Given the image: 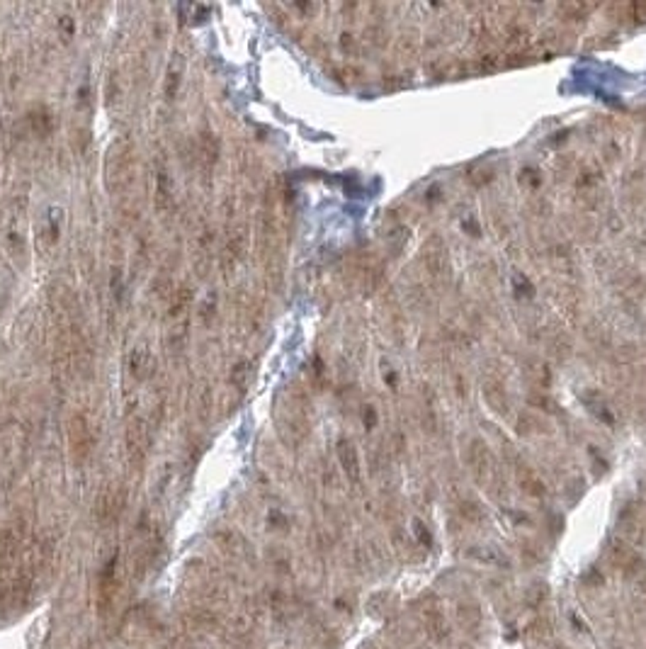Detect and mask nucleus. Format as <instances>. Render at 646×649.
<instances>
[{"instance_id":"obj_1","label":"nucleus","mask_w":646,"mask_h":649,"mask_svg":"<svg viewBox=\"0 0 646 649\" xmlns=\"http://www.w3.org/2000/svg\"><path fill=\"white\" fill-rule=\"evenodd\" d=\"M134 180V144L129 139H117L105 159V183L110 193H122Z\"/></svg>"},{"instance_id":"obj_2","label":"nucleus","mask_w":646,"mask_h":649,"mask_svg":"<svg viewBox=\"0 0 646 649\" xmlns=\"http://www.w3.org/2000/svg\"><path fill=\"white\" fill-rule=\"evenodd\" d=\"M95 442H97V433H95L92 421L88 419V414L76 411V414L68 419V447H71L73 460H76L78 465L86 462L88 457L92 455V450H95Z\"/></svg>"},{"instance_id":"obj_3","label":"nucleus","mask_w":646,"mask_h":649,"mask_svg":"<svg viewBox=\"0 0 646 649\" xmlns=\"http://www.w3.org/2000/svg\"><path fill=\"white\" fill-rule=\"evenodd\" d=\"M151 424L144 419V416H131L127 421V431H124V442H127V455H129L131 465L139 467L141 462L149 457L151 450Z\"/></svg>"},{"instance_id":"obj_4","label":"nucleus","mask_w":646,"mask_h":649,"mask_svg":"<svg viewBox=\"0 0 646 649\" xmlns=\"http://www.w3.org/2000/svg\"><path fill=\"white\" fill-rule=\"evenodd\" d=\"M605 554H608L610 564L613 567H617L622 574H627V577H634V574L642 572L644 567V559L642 554L634 550V545H629L627 540L622 538H613L608 543V547H605Z\"/></svg>"},{"instance_id":"obj_5","label":"nucleus","mask_w":646,"mask_h":649,"mask_svg":"<svg viewBox=\"0 0 646 649\" xmlns=\"http://www.w3.org/2000/svg\"><path fill=\"white\" fill-rule=\"evenodd\" d=\"M124 504H127V491L122 489L120 484L105 486V489L100 491V496H97V504H95L97 520L105 525L115 523L122 515V511H124Z\"/></svg>"},{"instance_id":"obj_6","label":"nucleus","mask_w":646,"mask_h":649,"mask_svg":"<svg viewBox=\"0 0 646 649\" xmlns=\"http://www.w3.org/2000/svg\"><path fill=\"white\" fill-rule=\"evenodd\" d=\"M465 462L479 484H486V481L491 479V474H493L491 455H488V447L481 438H471L469 445L465 447Z\"/></svg>"},{"instance_id":"obj_7","label":"nucleus","mask_w":646,"mask_h":649,"mask_svg":"<svg viewBox=\"0 0 646 649\" xmlns=\"http://www.w3.org/2000/svg\"><path fill=\"white\" fill-rule=\"evenodd\" d=\"M61 226H63V209L61 207H49L47 214H44V219L39 221V229H37V243L44 253H49V250L58 243V239H61Z\"/></svg>"},{"instance_id":"obj_8","label":"nucleus","mask_w":646,"mask_h":649,"mask_svg":"<svg viewBox=\"0 0 646 649\" xmlns=\"http://www.w3.org/2000/svg\"><path fill=\"white\" fill-rule=\"evenodd\" d=\"M423 268L428 270L430 278H445L450 270V258H447V248L440 239H433L423 250Z\"/></svg>"},{"instance_id":"obj_9","label":"nucleus","mask_w":646,"mask_h":649,"mask_svg":"<svg viewBox=\"0 0 646 649\" xmlns=\"http://www.w3.org/2000/svg\"><path fill=\"white\" fill-rule=\"evenodd\" d=\"M335 455H338V462H340V467H343L345 476L357 484L360 481V455H357L355 442L348 440V438H340L338 445H335Z\"/></svg>"},{"instance_id":"obj_10","label":"nucleus","mask_w":646,"mask_h":649,"mask_svg":"<svg viewBox=\"0 0 646 649\" xmlns=\"http://www.w3.org/2000/svg\"><path fill=\"white\" fill-rule=\"evenodd\" d=\"M515 484L520 486L522 494L532 496V499H540L544 496V481L537 476V472L532 470L525 462H515Z\"/></svg>"},{"instance_id":"obj_11","label":"nucleus","mask_w":646,"mask_h":649,"mask_svg":"<svg viewBox=\"0 0 646 649\" xmlns=\"http://www.w3.org/2000/svg\"><path fill=\"white\" fill-rule=\"evenodd\" d=\"M156 370V358L151 355L149 348H134L129 353V375L134 380H149Z\"/></svg>"},{"instance_id":"obj_12","label":"nucleus","mask_w":646,"mask_h":649,"mask_svg":"<svg viewBox=\"0 0 646 649\" xmlns=\"http://www.w3.org/2000/svg\"><path fill=\"white\" fill-rule=\"evenodd\" d=\"M182 76H185V56H182L180 51H175L170 56V63H168V68H165V81H163V93H165L168 100H172V97L177 95Z\"/></svg>"},{"instance_id":"obj_13","label":"nucleus","mask_w":646,"mask_h":649,"mask_svg":"<svg viewBox=\"0 0 646 649\" xmlns=\"http://www.w3.org/2000/svg\"><path fill=\"white\" fill-rule=\"evenodd\" d=\"M197 161H200L204 173H209L216 161H219V139H216L211 131H204V134H200V139H197Z\"/></svg>"},{"instance_id":"obj_14","label":"nucleus","mask_w":646,"mask_h":649,"mask_svg":"<svg viewBox=\"0 0 646 649\" xmlns=\"http://www.w3.org/2000/svg\"><path fill=\"white\" fill-rule=\"evenodd\" d=\"M172 198H175V185H172V178L168 175V170H159V175H156V195H154V202H156V209H159L161 214H165L168 209L172 207Z\"/></svg>"},{"instance_id":"obj_15","label":"nucleus","mask_w":646,"mask_h":649,"mask_svg":"<svg viewBox=\"0 0 646 649\" xmlns=\"http://www.w3.org/2000/svg\"><path fill=\"white\" fill-rule=\"evenodd\" d=\"M467 554L481 564H491V567H501V569L510 567V559H508L498 547H491V545H476V547H469Z\"/></svg>"},{"instance_id":"obj_16","label":"nucleus","mask_w":646,"mask_h":649,"mask_svg":"<svg viewBox=\"0 0 646 649\" xmlns=\"http://www.w3.org/2000/svg\"><path fill=\"white\" fill-rule=\"evenodd\" d=\"M243 253H245V234H234L229 239V243H226V248H224V253H221V268L229 273V270H234L236 268V263H239L241 258H243Z\"/></svg>"},{"instance_id":"obj_17","label":"nucleus","mask_w":646,"mask_h":649,"mask_svg":"<svg viewBox=\"0 0 646 649\" xmlns=\"http://www.w3.org/2000/svg\"><path fill=\"white\" fill-rule=\"evenodd\" d=\"M484 399L498 416H508V406L510 404H508V394H506V390H503L501 382H496V380L488 382V385L484 387Z\"/></svg>"},{"instance_id":"obj_18","label":"nucleus","mask_w":646,"mask_h":649,"mask_svg":"<svg viewBox=\"0 0 646 649\" xmlns=\"http://www.w3.org/2000/svg\"><path fill=\"white\" fill-rule=\"evenodd\" d=\"M27 125H29V129H32V134L49 136L54 129V117L47 107H37V110L27 112Z\"/></svg>"},{"instance_id":"obj_19","label":"nucleus","mask_w":646,"mask_h":649,"mask_svg":"<svg viewBox=\"0 0 646 649\" xmlns=\"http://www.w3.org/2000/svg\"><path fill=\"white\" fill-rule=\"evenodd\" d=\"M192 297H195V289L187 287V285H180V287H177L175 292L170 294V304H168V317H170V319L182 317V314H185L187 309H190Z\"/></svg>"},{"instance_id":"obj_20","label":"nucleus","mask_w":646,"mask_h":649,"mask_svg":"<svg viewBox=\"0 0 646 649\" xmlns=\"http://www.w3.org/2000/svg\"><path fill=\"white\" fill-rule=\"evenodd\" d=\"M426 627L435 640H445L450 627H447V618L442 616V611L437 606H430L426 611Z\"/></svg>"},{"instance_id":"obj_21","label":"nucleus","mask_w":646,"mask_h":649,"mask_svg":"<svg viewBox=\"0 0 646 649\" xmlns=\"http://www.w3.org/2000/svg\"><path fill=\"white\" fill-rule=\"evenodd\" d=\"M250 380H253V365H250L248 360L236 362L234 370H231V375H229L231 387H234L239 394H243V392L250 387Z\"/></svg>"},{"instance_id":"obj_22","label":"nucleus","mask_w":646,"mask_h":649,"mask_svg":"<svg viewBox=\"0 0 646 649\" xmlns=\"http://www.w3.org/2000/svg\"><path fill=\"white\" fill-rule=\"evenodd\" d=\"M457 620H460L462 627L479 625V620H481L479 606H474V603H462V606L457 608Z\"/></svg>"},{"instance_id":"obj_23","label":"nucleus","mask_w":646,"mask_h":649,"mask_svg":"<svg viewBox=\"0 0 646 649\" xmlns=\"http://www.w3.org/2000/svg\"><path fill=\"white\" fill-rule=\"evenodd\" d=\"M547 596H549V591H547V584L544 582H535L532 586H527L525 601H527V606H542V603L547 601Z\"/></svg>"},{"instance_id":"obj_24","label":"nucleus","mask_w":646,"mask_h":649,"mask_svg":"<svg viewBox=\"0 0 646 649\" xmlns=\"http://www.w3.org/2000/svg\"><path fill=\"white\" fill-rule=\"evenodd\" d=\"M583 401L588 404V409L593 411V414L598 416L600 421H605V424H613V414L605 409V404L600 401L598 394H583Z\"/></svg>"},{"instance_id":"obj_25","label":"nucleus","mask_w":646,"mask_h":649,"mask_svg":"<svg viewBox=\"0 0 646 649\" xmlns=\"http://www.w3.org/2000/svg\"><path fill=\"white\" fill-rule=\"evenodd\" d=\"M561 13L566 15V17H571L574 22H581V19L586 17V15L590 13V5H583V3H569V5H561Z\"/></svg>"},{"instance_id":"obj_26","label":"nucleus","mask_w":646,"mask_h":649,"mask_svg":"<svg viewBox=\"0 0 646 649\" xmlns=\"http://www.w3.org/2000/svg\"><path fill=\"white\" fill-rule=\"evenodd\" d=\"M462 515H465L467 520H471V523H476V520L484 518V511H481V506L474 504V501H467V504H462Z\"/></svg>"},{"instance_id":"obj_27","label":"nucleus","mask_w":646,"mask_h":649,"mask_svg":"<svg viewBox=\"0 0 646 649\" xmlns=\"http://www.w3.org/2000/svg\"><path fill=\"white\" fill-rule=\"evenodd\" d=\"M413 535H416V538H418V543H421L423 547H430V545H433L430 533H428V528L421 523V520H413Z\"/></svg>"},{"instance_id":"obj_28","label":"nucleus","mask_w":646,"mask_h":649,"mask_svg":"<svg viewBox=\"0 0 646 649\" xmlns=\"http://www.w3.org/2000/svg\"><path fill=\"white\" fill-rule=\"evenodd\" d=\"M624 15L634 19V22H646V3H632L624 8Z\"/></svg>"},{"instance_id":"obj_29","label":"nucleus","mask_w":646,"mask_h":649,"mask_svg":"<svg viewBox=\"0 0 646 649\" xmlns=\"http://www.w3.org/2000/svg\"><path fill=\"white\" fill-rule=\"evenodd\" d=\"M185 338H187V326L175 328V331L170 333V338H168V346H170L172 351H180L182 343H185Z\"/></svg>"},{"instance_id":"obj_30","label":"nucleus","mask_w":646,"mask_h":649,"mask_svg":"<svg viewBox=\"0 0 646 649\" xmlns=\"http://www.w3.org/2000/svg\"><path fill=\"white\" fill-rule=\"evenodd\" d=\"M340 49H343V51H348V54L357 51V42H355L353 34H343V37H340Z\"/></svg>"},{"instance_id":"obj_31","label":"nucleus","mask_w":646,"mask_h":649,"mask_svg":"<svg viewBox=\"0 0 646 649\" xmlns=\"http://www.w3.org/2000/svg\"><path fill=\"white\" fill-rule=\"evenodd\" d=\"M58 27H61V32H63V37H71L73 32H76V24H73V19L68 17V15H63L61 19H58Z\"/></svg>"},{"instance_id":"obj_32","label":"nucleus","mask_w":646,"mask_h":649,"mask_svg":"<svg viewBox=\"0 0 646 649\" xmlns=\"http://www.w3.org/2000/svg\"><path fill=\"white\" fill-rule=\"evenodd\" d=\"M362 419H364V426H367V428H374V424H377V414H374L372 406H364Z\"/></svg>"}]
</instances>
